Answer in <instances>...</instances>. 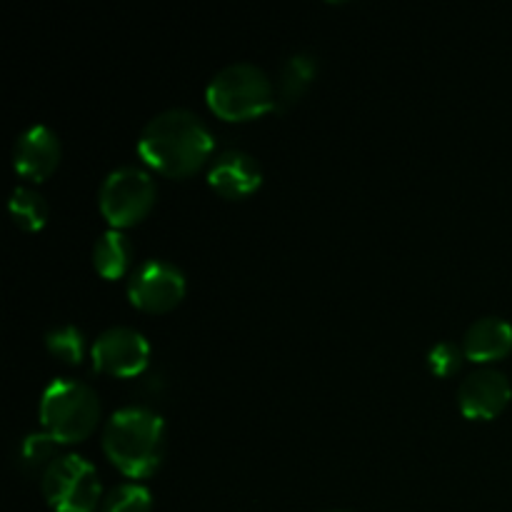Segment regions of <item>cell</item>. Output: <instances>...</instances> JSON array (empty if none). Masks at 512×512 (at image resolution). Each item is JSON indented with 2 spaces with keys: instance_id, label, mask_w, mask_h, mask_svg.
<instances>
[{
  "instance_id": "cell-19",
  "label": "cell",
  "mask_w": 512,
  "mask_h": 512,
  "mask_svg": "<svg viewBox=\"0 0 512 512\" xmlns=\"http://www.w3.org/2000/svg\"><path fill=\"white\" fill-rule=\"evenodd\" d=\"M463 345H455L450 340H440L430 348L428 353V368L435 378H453V375L460 373L465 363Z\"/></svg>"
},
{
  "instance_id": "cell-3",
  "label": "cell",
  "mask_w": 512,
  "mask_h": 512,
  "mask_svg": "<svg viewBox=\"0 0 512 512\" xmlns=\"http://www.w3.org/2000/svg\"><path fill=\"white\" fill-rule=\"evenodd\" d=\"M205 103L228 123H245L275 110V83L255 63H230L210 78Z\"/></svg>"
},
{
  "instance_id": "cell-13",
  "label": "cell",
  "mask_w": 512,
  "mask_h": 512,
  "mask_svg": "<svg viewBox=\"0 0 512 512\" xmlns=\"http://www.w3.org/2000/svg\"><path fill=\"white\" fill-rule=\"evenodd\" d=\"M318 73V58L310 53H293L283 60L275 78V110H290L313 85Z\"/></svg>"
},
{
  "instance_id": "cell-16",
  "label": "cell",
  "mask_w": 512,
  "mask_h": 512,
  "mask_svg": "<svg viewBox=\"0 0 512 512\" xmlns=\"http://www.w3.org/2000/svg\"><path fill=\"white\" fill-rule=\"evenodd\" d=\"M10 218L25 233H38V230L45 228L48 223V200L38 193L35 188H28V185H18L10 195Z\"/></svg>"
},
{
  "instance_id": "cell-2",
  "label": "cell",
  "mask_w": 512,
  "mask_h": 512,
  "mask_svg": "<svg viewBox=\"0 0 512 512\" xmlns=\"http://www.w3.org/2000/svg\"><path fill=\"white\" fill-rule=\"evenodd\" d=\"M103 453L128 478H150L163 463L165 420L143 405L118 410L103 428Z\"/></svg>"
},
{
  "instance_id": "cell-7",
  "label": "cell",
  "mask_w": 512,
  "mask_h": 512,
  "mask_svg": "<svg viewBox=\"0 0 512 512\" xmlns=\"http://www.w3.org/2000/svg\"><path fill=\"white\" fill-rule=\"evenodd\" d=\"M128 300L143 313H168L185 298L188 280L170 260L150 258L140 263L128 278Z\"/></svg>"
},
{
  "instance_id": "cell-5",
  "label": "cell",
  "mask_w": 512,
  "mask_h": 512,
  "mask_svg": "<svg viewBox=\"0 0 512 512\" xmlns=\"http://www.w3.org/2000/svg\"><path fill=\"white\" fill-rule=\"evenodd\" d=\"M158 198L153 175L140 165H120L105 175L98 205L113 230H125L148 218Z\"/></svg>"
},
{
  "instance_id": "cell-15",
  "label": "cell",
  "mask_w": 512,
  "mask_h": 512,
  "mask_svg": "<svg viewBox=\"0 0 512 512\" xmlns=\"http://www.w3.org/2000/svg\"><path fill=\"white\" fill-rule=\"evenodd\" d=\"M60 443L50 433H28L18 445V468L25 478L43 480L50 465L60 458Z\"/></svg>"
},
{
  "instance_id": "cell-1",
  "label": "cell",
  "mask_w": 512,
  "mask_h": 512,
  "mask_svg": "<svg viewBox=\"0 0 512 512\" xmlns=\"http://www.w3.org/2000/svg\"><path fill=\"white\" fill-rule=\"evenodd\" d=\"M215 138L200 115L188 108H168L148 120L138 138V155L165 178L183 180L213 160Z\"/></svg>"
},
{
  "instance_id": "cell-11",
  "label": "cell",
  "mask_w": 512,
  "mask_h": 512,
  "mask_svg": "<svg viewBox=\"0 0 512 512\" xmlns=\"http://www.w3.org/2000/svg\"><path fill=\"white\" fill-rule=\"evenodd\" d=\"M208 183L220 198L245 200L263 185V168L245 150L225 148L210 160Z\"/></svg>"
},
{
  "instance_id": "cell-18",
  "label": "cell",
  "mask_w": 512,
  "mask_h": 512,
  "mask_svg": "<svg viewBox=\"0 0 512 512\" xmlns=\"http://www.w3.org/2000/svg\"><path fill=\"white\" fill-rule=\"evenodd\" d=\"M153 510V495L140 483L115 485L103 498L100 512H150Z\"/></svg>"
},
{
  "instance_id": "cell-20",
  "label": "cell",
  "mask_w": 512,
  "mask_h": 512,
  "mask_svg": "<svg viewBox=\"0 0 512 512\" xmlns=\"http://www.w3.org/2000/svg\"><path fill=\"white\" fill-rule=\"evenodd\" d=\"M333 512H345V510H333Z\"/></svg>"
},
{
  "instance_id": "cell-10",
  "label": "cell",
  "mask_w": 512,
  "mask_h": 512,
  "mask_svg": "<svg viewBox=\"0 0 512 512\" xmlns=\"http://www.w3.org/2000/svg\"><path fill=\"white\" fill-rule=\"evenodd\" d=\"M63 148L50 125H30L18 135L13 145V168L30 183H43L58 170Z\"/></svg>"
},
{
  "instance_id": "cell-17",
  "label": "cell",
  "mask_w": 512,
  "mask_h": 512,
  "mask_svg": "<svg viewBox=\"0 0 512 512\" xmlns=\"http://www.w3.org/2000/svg\"><path fill=\"white\" fill-rule=\"evenodd\" d=\"M45 348L65 365H80L85 358V333L73 323H60L45 333Z\"/></svg>"
},
{
  "instance_id": "cell-8",
  "label": "cell",
  "mask_w": 512,
  "mask_h": 512,
  "mask_svg": "<svg viewBox=\"0 0 512 512\" xmlns=\"http://www.w3.org/2000/svg\"><path fill=\"white\" fill-rule=\"evenodd\" d=\"M90 360L98 373L110 378H138L150 363V343L130 325H113L95 338Z\"/></svg>"
},
{
  "instance_id": "cell-9",
  "label": "cell",
  "mask_w": 512,
  "mask_h": 512,
  "mask_svg": "<svg viewBox=\"0 0 512 512\" xmlns=\"http://www.w3.org/2000/svg\"><path fill=\"white\" fill-rule=\"evenodd\" d=\"M512 385L498 368H480L460 383L458 408L468 420H493L508 408Z\"/></svg>"
},
{
  "instance_id": "cell-4",
  "label": "cell",
  "mask_w": 512,
  "mask_h": 512,
  "mask_svg": "<svg viewBox=\"0 0 512 512\" xmlns=\"http://www.w3.org/2000/svg\"><path fill=\"white\" fill-rule=\"evenodd\" d=\"M40 423L60 445L83 443L100 423L98 395L83 380H50L40 395Z\"/></svg>"
},
{
  "instance_id": "cell-6",
  "label": "cell",
  "mask_w": 512,
  "mask_h": 512,
  "mask_svg": "<svg viewBox=\"0 0 512 512\" xmlns=\"http://www.w3.org/2000/svg\"><path fill=\"white\" fill-rule=\"evenodd\" d=\"M45 503L55 512H95L103 505V485L90 460L65 453L40 480Z\"/></svg>"
},
{
  "instance_id": "cell-12",
  "label": "cell",
  "mask_w": 512,
  "mask_h": 512,
  "mask_svg": "<svg viewBox=\"0 0 512 512\" xmlns=\"http://www.w3.org/2000/svg\"><path fill=\"white\" fill-rule=\"evenodd\" d=\"M512 350V325L498 315H485L475 320L463 335L465 358L478 365L503 360Z\"/></svg>"
},
{
  "instance_id": "cell-14",
  "label": "cell",
  "mask_w": 512,
  "mask_h": 512,
  "mask_svg": "<svg viewBox=\"0 0 512 512\" xmlns=\"http://www.w3.org/2000/svg\"><path fill=\"white\" fill-rule=\"evenodd\" d=\"M133 243L123 230H105L93 245V268L100 278L120 280L133 265Z\"/></svg>"
}]
</instances>
